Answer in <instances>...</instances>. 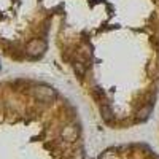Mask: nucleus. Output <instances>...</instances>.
<instances>
[{
    "label": "nucleus",
    "mask_w": 159,
    "mask_h": 159,
    "mask_svg": "<svg viewBox=\"0 0 159 159\" xmlns=\"http://www.w3.org/2000/svg\"><path fill=\"white\" fill-rule=\"evenodd\" d=\"M76 134H78V130H76L75 126H67V127L62 130V137L67 139V140H70V142L76 139Z\"/></svg>",
    "instance_id": "7ed1b4c3"
},
{
    "label": "nucleus",
    "mask_w": 159,
    "mask_h": 159,
    "mask_svg": "<svg viewBox=\"0 0 159 159\" xmlns=\"http://www.w3.org/2000/svg\"><path fill=\"white\" fill-rule=\"evenodd\" d=\"M156 159H159V157H156Z\"/></svg>",
    "instance_id": "423d86ee"
},
{
    "label": "nucleus",
    "mask_w": 159,
    "mask_h": 159,
    "mask_svg": "<svg viewBox=\"0 0 159 159\" xmlns=\"http://www.w3.org/2000/svg\"><path fill=\"white\" fill-rule=\"evenodd\" d=\"M43 51H45V42H42V40H32L27 46V52L32 56L42 54Z\"/></svg>",
    "instance_id": "f03ea898"
},
{
    "label": "nucleus",
    "mask_w": 159,
    "mask_h": 159,
    "mask_svg": "<svg viewBox=\"0 0 159 159\" xmlns=\"http://www.w3.org/2000/svg\"><path fill=\"white\" fill-rule=\"evenodd\" d=\"M34 92H35V96H37V99H40V100H51V99H54V91H52L51 88H48V86H37L35 89H34Z\"/></svg>",
    "instance_id": "f257e3e1"
},
{
    "label": "nucleus",
    "mask_w": 159,
    "mask_h": 159,
    "mask_svg": "<svg viewBox=\"0 0 159 159\" xmlns=\"http://www.w3.org/2000/svg\"><path fill=\"white\" fill-rule=\"evenodd\" d=\"M150 111V107H147V108H145V110H142L140 111V116H147V113Z\"/></svg>",
    "instance_id": "39448f33"
},
{
    "label": "nucleus",
    "mask_w": 159,
    "mask_h": 159,
    "mask_svg": "<svg viewBox=\"0 0 159 159\" xmlns=\"http://www.w3.org/2000/svg\"><path fill=\"white\" fill-rule=\"evenodd\" d=\"M73 159H83V153L81 151H76L75 156H73Z\"/></svg>",
    "instance_id": "20e7f679"
}]
</instances>
